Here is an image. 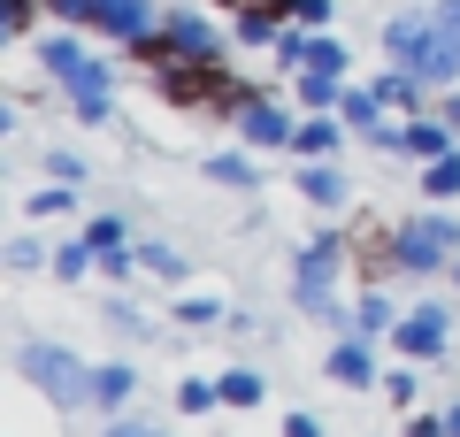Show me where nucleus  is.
I'll list each match as a JSON object with an SVG mask.
<instances>
[{"mask_svg":"<svg viewBox=\"0 0 460 437\" xmlns=\"http://www.w3.org/2000/svg\"><path fill=\"white\" fill-rule=\"evenodd\" d=\"M392 345H399L407 361H438V353H445V308H414V315H399Z\"/></svg>","mask_w":460,"mask_h":437,"instance_id":"obj_7","label":"nucleus"},{"mask_svg":"<svg viewBox=\"0 0 460 437\" xmlns=\"http://www.w3.org/2000/svg\"><path fill=\"white\" fill-rule=\"evenodd\" d=\"M445 422H453V437H460V406H453V415H445Z\"/></svg>","mask_w":460,"mask_h":437,"instance_id":"obj_39","label":"nucleus"},{"mask_svg":"<svg viewBox=\"0 0 460 437\" xmlns=\"http://www.w3.org/2000/svg\"><path fill=\"white\" fill-rule=\"evenodd\" d=\"M69 108H77V123H108L115 115V69L93 62L84 77H69Z\"/></svg>","mask_w":460,"mask_h":437,"instance_id":"obj_8","label":"nucleus"},{"mask_svg":"<svg viewBox=\"0 0 460 437\" xmlns=\"http://www.w3.org/2000/svg\"><path fill=\"white\" fill-rule=\"evenodd\" d=\"M39 62H47V77H62V85H69V77H84V69H93V54H84L77 39H69V23H62V31L39 47Z\"/></svg>","mask_w":460,"mask_h":437,"instance_id":"obj_12","label":"nucleus"},{"mask_svg":"<svg viewBox=\"0 0 460 437\" xmlns=\"http://www.w3.org/2000/svg\"><path fill=\"white\" fill-rule=\"evenodd\" d=\"M307 69H323V77H345V47L330 31H307Z\"/></svg>","mask_w":460,"mask_h":437,"instance_id":"obj_18","label":"nucleus"},{"mask_svg":"<svg viewBox=\"0 0 460 437\" xmlns=\"http://www.w3.org/2000/svg\"><path fill=\"white\" fill-rule=\"evenodd\" d=\"M338 261H345V238H338V230H314V245L299 254V269H292L299 308H314V315L330 308V276H338Z\"/></svg>","mask_w":460,"mask_h":437,"instance_id":"obj_5","label":"nucleus"},{"mask_svg":"<svg viewBox=\"0 0 460 437\" xmlns=\"http://www.w3.org/2000/svg\"><path fill=\"white\" fill-rule=\"evenodd\" d=\"M238 8H284V0H238Z\"/></svg>","mask_w":460,"mask_h":437,"instance_id":"obj_38","label":"nucleus"},{"mask_svg":"<svg viewBox=\"0 0 460 437\" xmlns=\"http://www.w3.org/2000/svg\"><path fill=\"white\" fill-rule=\"evenodd\" d=\"M407 154H422V162H445V154H453V123H445V115H422V123H407Z\"/></svg>","mask_w":460,"mask_h":437,"instance_id":"obj_14","label":"nucleus"},{"mask_svg":"<svg viewBox=\"0 0 460 437\" xmlns=\"http://www.w3.org/2000/svg\"><path fill=\"white\" fill-rule=\"evenodd\" d=\"M429 16H438L445 31H460V0H438V8H429Z\"/></svg>","mask_w":460,"mask_h":437,"instance_id":"obj_36","label":"nucleus"},{"mask_svg":"<svg viewBox=\"0 0 460 437\" xmlns=\"http://www.w3.org/2000/svg\"><path fill=\"white\" fill-rule=\"evenodd\" d=\"M108 437H162V430H154V422H131V415H123V422H115Z\"/></svg>","mask_w":460,"mask_h":437,"instance_id":"obj_34","label":"nucleus"},{"mask_svg":"<svg viewBox=\"0 0 460 437\" xmlns=\"http://www.w3.org/2000/svg\"><path fill=\"white\" fill-rule=\"evenodd\" d=\"M376 115H384V93H376V85H345V100H338V123L345 130H368V138H376Z\"/></svg>","mask_w":460,"mask_h":437,"instance_id":"obj_11","label":"nucleus"},{"mask_svg":"<svg viewBox=\"0 0 460 437\" xmlns=\"http://www.w3.org/2000/svg\"><path fill=\"white\" fill-rule=\"evenodd\" d=\"M238 47H277V8H238Z\"/></svg>","mask_w":460,"mask_h":437,"instance_id":"obj_17","label":"nucleus"},{"mask_svg":"<svg viewBox=\"0 0 460 437\" xmlns=\"http://www.w3.org/2000/svg\"><path fill=\"white\" fill-rule=\"evenodd\" d=\"M299 200H314V208H345V200H353V177L330 169V162H314V169H299Z\"/></svg>","mask_w":460,"mask_h":437,"instance_id":"obj_10","label":"nucleus"},{"mask_svg":"<svg viewBox=\"0 0 460 437\" xmlns=\"http://www.w3.org/2000/svg\"><path fill=\"white\" fill-rule=\"evenodd\" d=\"M54 8V23H69V31H77V23H100V0H47Z\"/></svg>","mask_w":460,"mask_h":437,"instance_id":"obj_28","label":"nucleus"},{"mask_svg":"<svg viewBox=\"0 0 460 437\" xmlns=\"http://www.w3.org/2000/svg\"><path fill=\"white\" fill-rule=\"evenodd\" d=\"M162 93L177 108H215V115H238L253 100V93H238L223 77V62H177V54H162Z\"/></svg>","mask_w":460,"mask_h":437,"instance_id":"obj_2","label":"nucleus"},{"mask_svg":"<svg viewBox=\"0 0 460 437\" xmlns=\"http://www.w3.org/2000/svg\"><path fill=\"white\" fill-rule=\"evenodd\" d=\"M131 384H138L131 369H100L93 376V406H123V399H131Z\"/></svg>","mask_w":460,"mask_h":437,"instance_id":"obj_21","label":"nucleus"},{"mask_svg":"<svg viewBox=\"0 0 460 437\" xmlns=\"http://www.w3.org/2000/svg\"><path fill=\"white\" fill-rule=\"evenodd\" d=\"M162 54H177V62H223V31L199 8H169L162 16Z\"/></svg>","mask_w":460,"mask_h":437,"instance_id":"obj_6","label":"nucleus"},{"mask_svg":"<svg viewBox=\"0 0 460 437\" xmlns=\"http://www.w3.org/2000/svg\"><path fill=\"white\" fill-rule=\"evenodd\" d=\"M284 16H292L299 31H330V0H284Z\"/></svg>","mask_w":460,"mask_h":437,"instance_id":"obj_25","label":"nucleus"},{"mask_svg":"<svg viewBox=\"0 0 460 437\" xmlns=\"http://www.w3.org/2000/svg\"><path fill=\"white\" fill-rule=\"evenodd\" d=\"M238 130H246V146H292V130H299V123L277 108V100H261V93H253L246 108H238Z\"/></svg>","mask_w":460,"mask_h":437,"instance_id":"obj_9","label":"nucleus"},{"mask_svg":"<svg viewBox=\"0 0 460 437\" xmlns=\"http://www.w3.org/2000/svg\"><path fill=\"white\" fill-rule=\"evenodd\" d=\"M177 406H184V415H208V406H223V384H184Z\"/></svg>","mask_w":460,"mask_h":437,"instance_id":"obj_29","label":"nucleus"},{"mask_svg":"<svg viewBox=\"0 0 460 437\" xmlns=\"http://www.w3.org/2000/svg\"><path fill=\"white\" fill-rule=\"evenodd\" d=\"M330 376H338V384H376V353H368V345H338V353H330Z\"/></svg>","mask_w":460,"mask_h":437,"instance_id":"obj_15","label":"nucleus"},{"mask_svg":"<svg viewBox=\"0 0 460 437\" xmlns=\"http://www.w3.org/2000/svg\"><path fill=\"white\" fill-rule=\"evenodd\" d=\"M84 238H93L100 254H131V245H123V215H100V223H84Z\"/></svg>","mask_w":460,"mask_h":437,"instance_id":"obj_26","label":"nucleus"},{"mask_svg":"<svg viewBox=\"0 0 460 437\" xmlns=\"http://www.w3.org/2000/svg\"><path fill=\"white\" fill-rule=\"evenodd\" d=\"M253 399H261V376H253V369H230L223 376V406H253Z\"/></svg>","mask_w":460,"mask_h":437,"instance_id":"obj_24","label":"nucleus"},{"mask_svg":"<svg viewBox=\"0 0 460 437\" xmlns=\"http://www.w3.org/2000/svg\"><path fill=\"white\" fill-rule=\"evenodd\" d=\"M453 284H460V261H453Z\"/></svg>","mask_w":460,"mask_h":437,"instance_id":"obj_40","label":"nucleus"},{"mask_svg":"<svg viewBox=\"0 0 460 437\" xmlns=\"http://www.w3.org/2000/svg\"><path fill=\"white\" fill-rule=\"evenodd\" d=\"M392 261H399V269H414V276L453 269V261H460V223H453V215H422V223H407L392 238Z\"/></svg>","mask_w":460,"mask_h":437,"instance_id":"obj_4","label":"nucleus"},{"mask_svg":"<svg viewBox=\"0 0 460 437\" xmlns=\"http://www.w3.org/2000/svg\"><path fill=\"white\" fill-rule=\"evenodd\" d=\"M338 115H307V123H299L292 130V154H299V162H323V154H330V146H338Z\"/></svg>","mask_w":460,"mask_h":437,"instance_id":"obj_13","label":"nucleus"},{"mask_svg":"<svg viewBox=\"0 0 460 437\" xmlns=\"http://www.w3.org/2000/svg\"><path fill=\"white\" fill-rule=\"evenodd\" d=\"M353 323H361L368 338H376V330H399V315H392V299H384V291H361V308H353Z\"/></svg>","mask_w":460,"mask_h":437,"instance_id":"obj_20","label":"nucleus"},{"mask_svg":"<svg viewBox=\"0 0 460 437\" xmlns=\"http://www.w3.org/2000/svg\"><path fill=\"white\" fill-rule=\"evenodd\" d=\"M69 208V184L62 177H54V184H39V192H31V215H62Z\"/></svg>","mask_w":460,"mask_h":437,"instance_id":"obj_30","label":"nucleus"},{"mask_svg":"<svg viewBox=\"0 0 460 437\" xmlns=\"http://www.w3.org/2000/svg\"><path fill=\"white\" fill-rule=\"evenodd\" d=\"M23 376H31L54 406H69V415L93 406V376H84V361L62 353V345H23Z\"/></svg>","mask_w":460,"mask_h":437,"instance_id":"obj_3","label":"nucleus"},{"mask_svg":"<svg viewBox=\"0 0 460 437\" xmlns=\"http://www.w3.org/2000/svg\"><path fill=\"white\" fill-rule=\"evenodd\" d=\"M338 100H345V85H338V77H323V69H299V108L323 115V108H338Z\"/></svg>","mask_w":460,"mask_h":437,"instance_id":"obj_16","label":"nucleus"},{"mask_svg":"<svg viewBox=\"0 0 460 437\" xmlns=\"http://www.w3.org/2000/svg\"><path fill=\"white\" fill-rule=\"evenodd\" d=\"M422 192H429V200H453V192H460V154H445V162L422 169Z\"/></svg>","mask_w":460,"mask_h":437,"instance_id":"obj_22","label":"nucleus"},{"mask_svg":"<svg viewBox=\"0 0 460 437\" xmlns=\"http://www.w3.org/2000/svg\"><path fill=\"white\" fill-rule=\"evenodd\" d=\"M31 16H39V0H8V8H0V39H23Z\"/></svg>","mask_w":460,"mask_h":437,"instance_id":"obj_27","label":"nucleus"},{"mask_svg":"<svg viewBox=\"0 0 460 437\" xmlns=\"http://www.w3.org/2000/svg\"><path fill=\"white\" fill-rule=\"evenodd\" d=\"M138 261H146V269H162V276H177V254H169V245H138Z\"/></svg>","mask_w":460,"mask_h":437,"instance_id":"obj_32","label":"nucleus"},{"mask_svg":"<svg viewBox=\"0 0 460 437\" xmlns=\"http://www.w3.org/2000/svg\"><path fill=\"white\" fill-rule=\"evenodd\" d=\"M284 437H323V422H314V415H292V422H284Z\"/></svg>","mask_w":460,"mask_h":437,"instance_id":"obj_35","label":"nucleus"},{"mask_svg":"<svg viewBox=\"0 0 460 437\" xmlns=\"http://www.w3.org/2000/svg\"><path fill=\"white\" fill-rule=\"evenodd\" d=\"M384 47H392V62L407 69V77H422V85H453L460 77V31H445L438 16H392Z\"/></svg>","mask_w":460,"mask_h":437,"instance_id":"obj_1","label":"nucleus"},{"mask_svg":"<svg viewBox=\"0 0 460 437\" xmlns=\"http://www.w3.org/2000/svg\"><path fill=\"white\" fill-rule=\"evenodd\" d=\"M208 177H215V184H230V192H238V184L253 192V177H261V169H253L246 154H215V162H208Z\"/></svg>","mask_w":460,"mask_h":437,"instance_id":"obj_19","label":"nucleus"},{"mask_svg":"<svg viewBox=\"0 0 460 437\" xmlns=\"http://www.w3.org/2000/svg\"><path fill=\"white\" fill-rule=\"evenodd\" d=\"M93 261H100V245H93V238H77V245H62V254H54V276H69V284H77Z\"/></svg>","mask_w":460,"mask_h":437,"instance_id":"obj_23","label":"nucleus"},{"mask_svg":"<svg viewBox=\"0 0 460 437\" xmlns=\"http://www.w3.org/2000/svg\"><path fill=\"white\" fill-rule=\"evenodd\" d=\"M8 261H16V269H39V261H47V245H39V238H16V245H8Z\"/></svg>","mask_w":460,"mask_h":437,"instance_id":"obj_31","label":"nucleus"},{"mask_svg":"<svg viewBox=\"0 0 460 437\" xmlns=\"http://www.w3.org/2000/svg\"><path fill=\"white\" fill-rule=\"evenodd\" d=\"M407 437H453V422H438V415H422V422H407Z\"/></svg>","mask_w":460,"mask_h":437,"instance_id":"obj_33","label":"nucleus"},{"mask_svg":"<svg viewBox=\"0 0 460 437\" xmlns=\"http://www.w3.org/2000/svg\"><path fill=\"white\" fill-rule=\"evenodd\" d=\"M445 123H453V130H460V93H453V100H445Z\"/></svg>","mask_w":460,"mask_h":437,"instance_id":"obj_37","label":"nucleus"}]
</instances>
